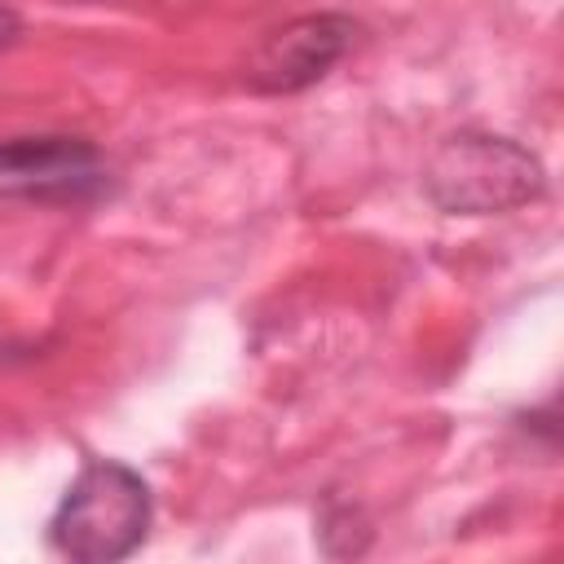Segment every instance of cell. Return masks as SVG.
<instances>
[{
    "mask_svg": "<svg viewBox=\"0 0 564 564\" xmlns=\"http://www.w3.org/2000/svg\"><path fill=\"white\" fill-rule=\"evenodd\" d=\"M423 194L445 216H502L546 198V167L516 137L458 128L427 154Z\"/></svg>",
    "mask_w": 564,
    "mask_h": 564,
    "instance_id": "cell-1",
    "label": "cell"
},
{
    "mask_svg": "<svg viewBox=\"0 0 564 564\" xmlns=\"http://www.w3.org/2000/svg\"><path fill=\"white\" fill-rule=\"evenodd\" d=\"M154 520V494L119 458H88L48 516V546L79 564L128 560Z\"/></svg>",
    "mask_w": 564,
    "mask_h": 564,
    "instance_id": "cell-2",
    "label": "cell"
},
{
    "mask_svg": "<svg viewBox=\"0 0 564 564\" xmlns=\"http://www.w3.org/2000/svg\"><path fill=\"white\" fill-rule=\"evenodd\" d=\"M357 35H361V22L352 13H339V9L300 13V18L273 26L251 48V57L242 66V84L260 97L304 93L348 57Z\"/></svg>",
    "mask_w": 564,
    "mask_h": 564,
    "instance_id": "cell-3",
    "label": "cell"
},
{
    "mask_svg": "<svg viewBox=\"0 0 564 564\" xmlns=\"http://www.w3.org/2000/svg\"><path fill=\"white\" fill-rule=\"evenodd\" d=\"M0 176L35 198H93L106 189L101 154L88 137L40 132L0 141Z\"/></svg>",
    "mask_w": 564,
    "mask_h": 564,
    "instance_id": "cell-4",
    "label": "cell"
},
{
    "mask_svg": "<svg viewBox=\"0 0 564 564\" xmlns=\"http://www.w3.org/2000/svg\"><path fill=\"white\" fill-rule=\"evenodd\" d=\"M18 40H22V13L9 0H0V48H13Z\"/></svg>",
    "mask_w": 564,
    "mask_h": 564,
    "instance_id": "cell-5",
    "label": "cell"
}]
</instances>
